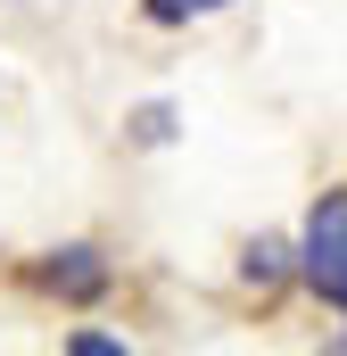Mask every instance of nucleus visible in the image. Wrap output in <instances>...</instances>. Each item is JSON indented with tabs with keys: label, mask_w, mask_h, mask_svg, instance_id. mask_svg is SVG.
<instances>
[{
	"label": "nucleus",
	"mask_w": 347,
	"mask_h": 356,
	"mask_svg": "<svg viewBox=\"0 0 347 356\" xmlns=\"http://www.w3.org/2000/svg\"><path fill=\"white\" fill-rule=\"evenodd\" d=\"M298 273L314 282V298H331L347 315V191H331L314 216H306V249H298Z\"/></svg>",
	"instance_id": "1"
},
{
	"label": "nucleus",
	"mask_w": 347,
	"mask_h": 356,
	"mask_svg": "<svg viewBox=\"0 0 347 356\" xmlns=\"http://www.w3.org/2000/svg\"><path fill=\"white\" fill-rule=\"evenodd\" d=\"M42 282H50L58 298H99V290H108V266H99L91 249H58V257L42 266Z\"/></svg>",
	"instance_id": "2"
},
{
	"label": "nucleus",
	"mask_w": 347,
	"mask_h": 356,
	"mask_svg": "<svg viewBox=\"0 0 347 356\" xmlns=\"http://www.w3.org/2000/svg\"><path fill=\"white\" fill-rule=\"evenodd\" d=\"M158 25H190V17H207V8H223V0H141Z\"/></svg>",
	"instance_id": "3"
},
{
	"label": "nucleus",
	"mask_w": 347,
	"mask_h": 356,
	"mask_svg": "<svg viewBox=\"0 0 347 356\" xmlns=\"http://www.w3.org/2000/svg\"><path fill=\"white\" fill-rule=\"evenodd\" d=\"M248 273H257V282H273V273H281V249H273V241H257V249H248Z\"/></svg>",
	"instance_id": "4"
}]
</instances>
